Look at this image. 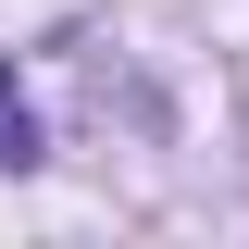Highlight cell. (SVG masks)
<instances>
[{"mask_svg":"<svg viewBox=\"0 0 249 249\" xmlns=\"http://www.w3.org/2000/svg\"><path fill=\"white\" fill-rule=\"evenodd\" d=\"M25 162H37V112L13 88V62H0V175H25Z\"/></svg>","mask_w":249,"mask_h":249,"instance_id":"6da1fadb","label":"cell"}]
</instances>
